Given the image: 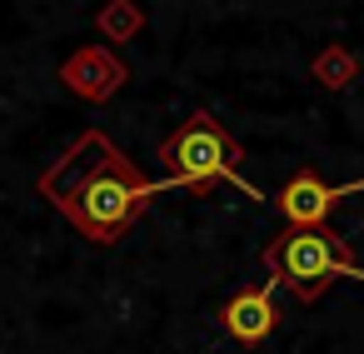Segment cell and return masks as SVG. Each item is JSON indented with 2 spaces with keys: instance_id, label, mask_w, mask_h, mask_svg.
Masks as SVG:
<instances>
[{
  "instance_id": "obj_1",
  "label": "cell",
  "mask_w": 364,
  "mask_h": 354,
  "mask_svg": "<svg viewBox=\"0 0 364 354\" xmlns=\"http://www.w3.org/2000/svg\"><path fill=\"white\" fill-rule=\"evenodd\" d=\"M165 190H175L170 180H145L110 135L85 130L46 175H41V195L95 245H115L145 210L150 200H160Z\"/></svg>"
},
{
  "instance_id": "obj_4",
  "label": "cell",
  "mask_w": 364,
  "mask_h": 354,
  "mask_svg": "<svg viewBox=\"0 0 364 354\" xmlns=\"http://www.w3.org/2000/svg\"><path fill=\"white\" fill-rule=\"evenodd\" d=\"M349 195H364V180L324 185L314 170H299L294 180H284V190L274 195V205H279V215H284L289 225H324L329 210H334L339 200H349Z\"/></svg>"
},
{
  "instance_id": "obj_2",
  "label": "cell",
  "mask_w": 364,
  "mask_h": 354,
  "mask_svg": "<svg viewBox=\"0 0 364 354\" xmlns=\"http://www.w3.org/2000/svg\"><path fill=\"white\" fill-rule=\"evenodd\" d=\"M160 170L175 190H205V185H235L245 200H269L240 175V145L210 110H195L165 145H160Z\"/></svg>"
},
{
  "instance_id": "obj_5",
  "label": "cell",
  "mask_w": 364,
  "mask_h": 354,
  "mask_svg": "<svg viewBox=\"0 0 364 354\" xmlns=\"http://www.w3.org/2000/svg\"><path fill=\"white\" fill-rule=\"evenodd\" d=\"M220 319H225V329H230L240 344H259V339H269V334H274V319H279L269 284H264V289H240V294L225 304Z\"/></svg>"
},
{
  "instance_id": "obj_3",
  "label": "cell",
  "mask_w": 364,
  "mask_h": 354,
  "mask_svg": "<svg viewBox=\"0 0 364 354\" xmlns=\"http://www.w3.org/2000/svg\"><path fill=\"white\" fill-rule=\"evenodd\" d=\"M264 264L299 299H319L329 279H359L364 284V264H354L349 259V245L339 235H329L324 225H289L264 250Z\"/></svg>"
}]
</instances>
